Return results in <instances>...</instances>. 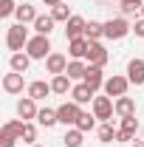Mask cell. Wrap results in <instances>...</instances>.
<instances>
[{"label":"cell","instance_id":"6da1fadb","mask_svg":"<svg viewBox=\"0 0 144 147\" xmlns=\"http://www.w3.org/2000/svg\"><path fill=\"white\" fill-rule=\"evenodd\" d=\"M28 28L23 26V23H14V26H9V31H6V45H9V51H23L26 45H28Z\"/></svg>","mask_w":144,"mask_h":147},{"label":"cell","instance_id":"7a4b0ae2","mask_svg":"<svg viewBox=\"0 0 144 147\" xmlns=\"http://www.w3.org/2000/svg\"><path fill=\"white\" fill-rule=\"evenodd\" d=\"M26 54L31 57V59H48V54H51V40L45 34H34L28 40V45H26Z\"/></svg>","mask_w":144,"mask_h":147},{"label":"cell","instance_id":"3957f363","mask_svg":"<svg viewBox=\"0 0 144 147\" xmlns=\"http://www.w3.org/2000/svg\"><path fill=\"white\" fill-rule=\"evenodd\" d=\"M23 130H26V122H20V119L6 122L3 130H0V144H3V147H14V142L23 139Z\"/></svg>","mask_w":144,"mask_h":147},{"label":"cell","instance_id":"277c9868","mask_svg":"<svg viewBox=\"0 0 144 147\" xmlns=\"http://www.w3.org/2000/svg\"><path fill=\"white\" fill-rule=\"evenodd\" d=\"M113 113H116V102L110 99L108 93H105V96H93V116H96L99 122H110Z\"/></svg>","mask_w":144,"mask_h":147},{"label":"cell","instance_id":"5b68a950","mask_svg":"<svg viewBox=\"0 0 144 147\" xmlns=\"http://www.w3.org/2000/svg\"><path fill=\"white\" fill-rule=\"evenodd\" d=\"M130 31H133V26H130L124 17H113V20L105 23V37H108V40H124Z\"/></svg>","mask_w":144,"mask_h":147},{"label":"cell","instance_id":"8992f818","mask_svg":"<svg viewBox=\"0 0 144 147\" xmlns=\"http://www.w3.org/2000/svg\"><path fill=\"white\" fill-rule=\"evenodd\" d=\"M79 113H82V105H76V102H62L59 108H57V116H59V125H65V127H73L76 125V119H79Z\"/></svg>","mask_w":144,"mask_h":147},{"label":"cell","instance_id":"52a82bcc","mask_svg":"<svg viewBox=\"0 0 144 147\" xmlns=\"http://www.w3.org/2000/svg\"><path fill=\"white\" fill-rule=\"evenodd\" d=\"M127 88H130V79L127 76H122V74H113V76H108L105 79V93L108 96H127Z\"/></svg>","mask_w":144,"mask_h":147},{"label":"cell","instance_id":"ba28073f","mask_svg":"<svg viewBox=\"0 0 144 147\" xmlns=\"http://www.w3.org/2000/svg\"><path fill=\"white\" fill-rule=\"evenodd\" d=\"M45 71L48 74H65L68 71V57L65 54H59V51H51V54H48V59H45Z\"/></svg>","mask_w":144,"mask_h":147},{"label":"cell","instance_id":"9c48e42d","mask_svg":"<svg viewBox=\"0 0 144 147\" xmlns=\"http://www.w3.org/2000/svg\"><path fill=\"white\" fill-rule=\"evenodd\" d=\"M85 59H88L90 65H99V68H105V65H108V59H110V54L105 51V45H102V42H90L88 57H85Z\"/></svg>","mask_w":144,"mask_h":147},{"label":"cell","instance_id":"30bf717a","mask_svg":"<svg viewBox=\"0 0 144 147\" xmlns=\"http://www.w3.org/2000/svg\"><path fill=\"white\" fill-rule=\"evenodd\" d=\"M82 82H85L93 93L99 91V88H105V74H102V68H99V65H88V74H85Z\"/></svg>","mask_w":144,"mask_h":147},{"label":"cell","instance_id":"8fae6325","mask_svg":"<svg viewBox=\"0 0 144 147\" xmlns=\"http://www.w3.org/2000/svg\"><path fill=\"white\" fill-rule=\"evenodd\" d=\"M37 99H31V96H26V99H20L17 102V116L23 119V122H31V119H37Z\"/></svg>","mask_w":144,"mask_h":147},{"label":"cell","instance_id":"7c38bea8","mask_svg":"<svg viewBox=\"0 0 144 147\" xmlns=\"http://www.w3.org/2000/svg\"><path fill=\"white\" fill-rule=\"evenodd\" d=\"M88 48H90V40H88V37L68 40V54H71L73 59H85V57H88Z\"/></svg>","mask_w":144,"mask_h":147},{"label":"cell","instance_id":"4fadbf2b","mask_svg":"<svg viewBox=\"0 0 144 147\" xmlns=\"http://www.w3.org/2000/svg\"><path fill=\"white\" fill-rule=\"evenodd\" d=\"M23 88H26V79H23V74L11 71L3 76V91L6 93H23Z\"/></svg>","mask_w":144,"mask_h":147},{"label":"cell","instance_id":"5bb4252c","mask_svg":"<svg viewBox=\"0 0 144 147\" xmlns=\"http://www.w3.org/2000/svg\"><path fill=\"white\" fill-rule=\"evenodd\" d=\"M85 26H88V20H85V17H79V14H73V17L65 23V34H68V40L85 37Z\"/></svg>","mask_w":144,"mask_h":147},{"label":"cell","instance_id":"9a60e30c","mask_svg":"<svg viewBox=\"0 0 144 147\" xmlns=\"http://www.w3.org/2000/svg\"><path fill=\"white\" fill-rule=\"evenodd\" d=\"M127 79H130V85H144V59L127 62Z\"/></svg>","mask_w":144,"mask_h":147},{"label":"cell","instance_id":"2e32d148","mask_svg":"<svg viewBox=\"0 0 144 147\" xmlns=\"http://www.w3.org/2000/svg\"><path fill=\"white\" fill-rule=\"evenodd\" d=\"M14 17H17V23H23V26H26V23H31V26H34V20L40 17V14H37V9L31 6V3H20L17 11H14Z\"/></svg>","mask_w":144,"mask_h":147},{"label":"cell","instance_id":"e0dca14e","mask_svg":"<svg viewBox=\"0 0 144 147\" xmlns=\"http://www.w3.org/2000/svg\"><path fill=\"white\" fill-rule=\"evenodd\" d=\"M71 82H73V79L68 76V74H57L54 79H51V91L59 93V96H65V93H71V88H73Z\"/></svg>","mask_w":144,"mask_h":147},{"label":"cell","instance_id":"ac0fdd59","mask_svg":"<svg viewBox=\"0 0 144 147\" xmlns=\"http://www.w3.org/2000/svg\"><path fill=\"white\" fill-rule=\"evenodd\" d=\"M116 116H119V119L136 116V102H133L130 96H119V99H116Z\"/></svg>","mask_w":144,"mask_h":147},{"label":"cell","instance_id":"d6986e66","mask_svg":"<svg viewBox=\"0 0 144 147\" xmlns=\"http://www.w3.org/2000/svg\"><path fill=\"white\" fill-rule=\"evenodd\" d=\"M71 99L76 102V105H88L90 99H93V91H90L85 82H79V85H73V88H71Z\"/></svg>","mask_w":144,"mask_h":147},{"label":"cell","instance_id":"ffe728a7","mask_svg":"<svg viewBox=\"0 0 144 147\" xmlns=\"http://www.w3.org/2000/svg\"><path fill=\"white\" fill-rule=\"evenodd\" d=\"M26 91H28V96H31V99H45L48 93H54V91H51V82H42V79L31 82Z\"/></svg>","mask_w":144,"mask_h":147},{"label":"cell","instance_id":"44dd1931","mask_svg":"<svg viewBox=\"0 0 144 147\" xmlns=\"http://www.w3.org/2000/svg\"><path fill=\"white\" fill-rule=\"evenodd\" d=\"M9 65H11V71L26 74V71H28V65H31V57H28V54H23V51H17V54H11Z\"/></svg>","mask_w":144,"mask_h":147},{"label":"cell","instance_id":"7402d4cb","mask_svg":"<svg viewBox=\"0 0 144 147\" xmlns=\"http://www.w3.org/2000/svg\"><path fill=\"white\" fill-rule=\"evenodd\" d=\"M54 23H57V20L51 17V14H40V17L34 20V31H37V34H45V37H48L51 31H54Z\"/></svg>","mask_w":144,"mask_h":147},{"label":"cell","instance_id":"603a6c76","mask_svg":"<svg viewBox=\"0 0 144 147\" xmlns=\"http://www.w3.org/2000/svg\"><path fill=\"white\" fill-rule=\"evenodd\" d=\"M37 122H40L42 127H54V125H59V116H57L54 108H42L37 113Z\"/></svg>","mask_w":144,"mask_h":147},{"label":"cell","instance_id":"cb8c5ba5","mask_svg":"<svg viewBox=\"0 0 144 147\" xmlns=\"http://www.w3.org/2000/svg\"><path fill=\"white\" fill-rule=\"evenodd\" d=\"M85 37H88L90 42H99V37H105V23H96V20H90L88 26H85Z\"/></svg>","mask_w":144,"mask_h":147},{"label":"cell","instance_id":"d4e9b609","mask_svg":"<svg viewBox=\"0 0 144 147\" xmlns=\"http://www.w3.org/2000/svg\"><path fill=\"white\" fill-rule=\"evenodd\" d=\"M68 76H71V79H85V74H88V65H85V62H82V59H71V62H68Z\"/></svg>","mask_w":144,"mask_h":147},{"label":"cell","instance_id":"484cf974","mask_svg":"<svg viewBox=\"0 0 144 147\" xmlns=\"http://www.w3.org/2000/svg\"><path fill=\"white\" fill-rule=\"evenodd\" d=\"M73 127H79L82 133H88V130H93V127H96V116H93V113H88V110H82Z\"/></svg>","mask_w":144,"mask_h":147},{"label":"cell","instance_id":"4316f807","mask_svg":"<svg viewBox=\"0 0 144 147\" xmlns=\"http://www.w3.org/2000/svg\"><path fill=\"white\" fill-rule=\"evenodd\" d=\"M82 136H85V133H82L79 127H71L68 133H65L62 144H65V147H82Z\"/></svg>","mask_w":144,"mask_h":147},{"label":"cell","instance_id":"83f0119b","mask_svg":"<svg viewBox=\"0 0 144 147\" xmlns=\"http://www.w3.org/2000/svg\"><path fill=\"white\" fill-rule=\"evenodd\" d=\"M116 133H119V130H113V125H110V122H105L102 127L96 130V136H99V142H102V144H110V142L116 139Z\"/></svg>","mask_w":144,"mask_h":147},{"label":"cell","instance_id":"f1b7e54d","mask_svg":"<svg viewBox=\"0 0 144 147\" xmlns=\"http://www.w3.org/2000/svg\"><path fill=\"white\" fill-rule=\"evenodd\" d=\"M51 17H54L57 23H68L73 14H71V9H68L65 3H59V6H54V9H51Z\"/></svg>","mask_w":144,"mask_h":147},{"label":"cell","instance_id":"f546056e","mask_svg":"<svg viewBox=\"0 0 144 147\" xmlns=\"http://www.w3.org/2000/svg\"><path fill=\"white\" fill-rule=\"evenodd\" d=\"M141 3L144 0H119L122 14H136V11H141Z\"/></svg>","mask_w":144,"mask_h":147},{"label":"cell","instance_id":"4dcf8cb0","mask_svg":"<svg viewBox=\"0 0 144 147\" xmlns=\"http://www.w3.org/2000/svg\"><path fill=\"white\" fill-rule=\"evenodd\" d=\"M20 142H26V144H34L37 142V127L31 122H26V130H23V139H20Z\"/></svg>","mask_w":144,"mask_h":147},{"label":"cell","instance_id":"1f68e13d","mask_svg":"<svg viewBox=\"0 0 144 147\" xmlns=\"http://www.w3.org/2000/svg\"><path fill=\"white\" fill-rule=\"evenodd\" d=\"M17 11V3L14 0H0V17H11Z\"/></svg>","mask_w":144,"mask_h":147},{"label":"cell","instance_id":"d6a6232c","mask_svg":"<svg viewBox=\"0 0 144 147\" xmlns=\"http://www.w3.org/2000/svg\"><path fill=\"white\" fill-rule=\"evenodd\" d=\"M122 130L139 133V119H136V116H127V119H122Z\"/></svg>","mask_w":144,"mask_h":147},{"label":"cell","instance_id":"836d02e7","mask_svg":"<svg viewBox=\"0 0 144 147\" xmlns=\"http://www.w3.org/2000/svg\"><path fill=\"white\" fill-rule=\"evenodd\" d=\"M136 139V133H130V130H119L116 133V142H133Z\"/></svg>","mask_w":144,"mask_h":147},{"label":"cell","instance_id":"e575fe53","mask_svg":"<svg viewBox=\"0 0 144 147\" xmlns=\"http://www.w3.org/2000/svg\"><path fill=\"white\" fill-rule=\"evenodd\" d=\"M133 34H136V37H144V17L136 20V26H133Z\"/></svg>","mask_w":144,"mask_h":147},{"label":"cell","instance_id":"d590c367","mask_svg":"<svg viewBox=\"0 0 144 147\" xmlns=\"http://www.w3.org/2000/svg\"><path fill=\"white\" fill-rule=\"evenodd\" d=\"M42 3H45V6H51V9H54V6H59V3H62V0H42Z\"/></svg>","mask_w":144,"mask_h":147},{"label":"cell","instance_id":"8d00e7d4","mask_svg":"<svg viewBox=\"0 0 144 147\" xmlns=\"http://www.w3.org/2000/svg\"><path fill=\"white\" fill-rule=\"evenodd\" d=\"M133 147H144V142H136V144H133Z\"/></svg>","mask_w":144,"mask_h":147},{"label":"cell","instance_id":"74e56055","mask_svg":"<svg viewBox=\"0 0 144 147\" xmlns=\"http://www.w3.org/2000/svg\"><path fill=\"white\" fill-rule=\"evenodd\" d=\"M139 14H141V17H144V3H141V11H139Z\"/></svg>","mask_w":144,"mask_h":147},{"label":"cell","instance_id":"f35d334b","mask_svg":"<svg viewBox=\"0 0 144 147\" xmlns=\"http://www.w3.org/2000/svg\"><path fill=\"white\" fill-rule=\"evenodd\" d=\"M31 147H42V144H31Z\"/></svg>","mask_w":144,"mask_h":147}]
</instances>
